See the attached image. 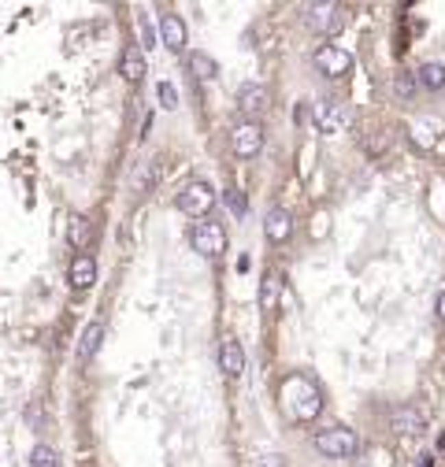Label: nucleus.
Instances as JSON below:
<instances>
[{
  "label": "nucleus",
  "instance_id": "1",
  "mask_svg": "<svg viewBox=\"0 0 445 467\" xmlns=\"http://www.w3.org/2000/svg\"><path fill=\"white\" fill-rule=\"evenodd\" d=\"M282 405L293 419H315L323 408L320 400V390L312 386L308 379H301V374H293V379L282 382Z\"/></svg>",
  "mask_w": 445,
  "mask_h": 467
},
{
  "label": "nucleus",
  "instance_id": "2",
  "mask_svg": "<svg viewBox=\"0 0 445 467\" xmlns=\"http://www.w3.org/2000/svg\"><path fill=\"white\" fill-rule=\"evenodd\" d=\"M315 448H320L323 456H330V460H345V456H352L360 448V442L349 427H326L315 434Z\"/></svg>",
  "mask_w": 445,
  "mask_h": 467
},
{
  "label": "nucleus",
  "instance_id": "3",
  "mask_svg": "<svg viewBox=\"0 0 445 467\" xmlns=\"http://www.w3.org/2000/svg\"><path fill=\"white\" fill-rule=\"evenodd\" d=\"M315 126H320L323 134H341V130H349V123H352V112H349V104L345 100H320L315 104Z\"/></svg>",
  "mask_w": 445,
  "mask_h": 467
},
{
  "label": "nucleus",
  "instance_id": "4",
  "mask_svg": "<svg viewBox=\"0 0 445 467\" xmlns=\"http://www.w3.org/2000/svg\"><path fill=\"white\" fill-rule=\"evenodd\" d=\"M312 63L320 67V75H326V78H345L352 71V52L341 49V45H320V49H315V56H312Z\"/></svg>",
  "mask_w": 445,
  "mask_h": 467
},
{
  "label": "nucleus",
  "instance_id": "5",
  "mask_svg": "<svg viewBox=\"0 0 445 467\" xmlns=\"http://www.w3.org/2000/svg\"><path fill=\"white\" fill-rule=\"evenodd\" d=\"M189 241H193V249L204 252V256H223L226 252V230L219 223H212V219H208V223H197Z\"/></svg>",
  "mask_w": 445,
  "mask_h": 467
},
{
  "label": "nucleus",
  "instance_id": "6",
  "mask_svg": "<svg viewBox=\"0 0 445 467\" xmlns=\"http://www.w3.org/2000/svg\"><path fill=\"white\" fill-rule=\"evenodd\" d=\"M212 200H215V193H212L208 182H189L182 193H178V208H182L186 215H204L208 208H212Z\"/></svg>",
  "mask_w": 445,
  "mask_h": 467
},
{
  "label": "nucleus",
  "instance_id": "7",
  "mask_svg": "<svg viewBox=\"0 0 445 467\" xmlns=\"http://www.w3.org/2000/svg\"><path fill=\"white\" fill-rule=\"evenodd\" d=\"M341 23H345V15H341V8H334V4H312L308 8V26H312L315 34H334V30H341Z\"/></svg>",
  "mask_w": 445,
  "mask_h": 467
},
{
  "label": "nucleus",
  "instance_id": "8",
  "mask_svg": "<svg viewBox=\"0 0 445 467\" xmlns=\"http://www.w3.org/2000/svg\"><path fill=\"white\" fill-rule=\"evenodd\" d=\"M263 149V130H260V123H238L234 126V152L238 156H256Z\"/></svg>",
  "mask_w": 445,
  "mask_h": 467
},
{
  "label": "nucleus",
  "instance_id": "9",
  "mask_svg": "<svg viewBox=\"0 0 445 467\" xmlns=\"http://www.w3.org/2000/svg\"><path fill=\"white\" fill-rule=\"evenodd\" d=\"M219 368H223L226 379H238V374L245 371V352H241L238 337H226V342H223V349H219Z\"/></svg>",
  "mask_w": 445,
  "mask_h": 467
},
{
  "label": "nucleus",
  "instance_id": "10",
  "mask_svg": "<svg viewBox=\"0 0 445 467\" xmlns=\"http://www.w3.org/2000/svg\"><path fill=\"white\" fill-rule=\"evenodd\" d=\"M93 278H97V263H93V256H75V263H71V289L75 293H86L89 286H93Z\"/></svg>",
  "mask_w": 445,
  "mask_h": 467
},
{
  "label": "nucleus",
  "instance_id": "11",
  "mask_svg": "<svg viewBox=\"0 0 445 467\" xmlns=\"http://www.w3.org/2000/svg\"><path fill=\"white\" fill-rule=\"evenodd\" d=\"M289 230H293V219H289L286 208H271L267 212V223H263V234H267V241H275V245H282Z\"/></svg>",
  "mask_w": 445,
  "mask_h": 467
},
{
  "label": "nucleus",
  "instance_id": "12",
  "mask_svg": "<svg viewBox=\"0 0 445 467\" xmlns=\"http://www.w3.org/2000/svg\"><path fill=\"white\" fill-rule=\"evenodd\" d=\"M238 108L245 115H260L263 108H267V89L256 86V82H249V86L238 89Z\"/></svg>",
  "mask_w": 445,
  "mask_h": 467
},
{
  "label": "nucleus",
  "instance_id": "13",
  "mask_svg": "<svg viewBox=\"0 0 445 467\" xmlns=\"http://www.w3.org/2000/svg\"><path fill=\"white\" fill-rule=\"evenodd\" d=\"M416 82H420L423 89H431V93L445 89V63H438V60L420 63V71H416Z\"/></svg>",
  "mask_w": 445,
  "mask_h": 467
},
{
  "label": "nucleus",
  "instance_id": "14",
  "mask_svg": "<svg viewBox=\"0 0 445 467\" xmlns=\"http://www.w3.org/2000/svg\"><path fill=\"white\" fill-rule=\"evenodd\" d=\"M160 34H163V45H167V49H175V52L186 49V23L178 19V15H163Z\"/></svg>",
  "mask_w": 445,
  "mask_h": 467
},
{
  "label": "nucleus",
  "instance_id": "15",
  "mask_svg": "<svg viewBox=\"0 0 445 467\" xmlns=\"http://www.w3.org/2000/svg\"><path fill=\"white\" fill-rule=\"evenodd\" d=\"M389 427H394L397 434H420L426 423H423V416L416 408H397L394 416H389Z\"/></svg>",
  "mask_w": 445,
  "mask_h": 467
},
{
  "label": "nucleus",
  "instance_id": "16",
  "mask_svg": "<svg viewBox=\"0 0 445 467\" xmlns=\"http://www.w3.org/2000/svg\"><path fill=\"white\" fill-rule=\"evenodd\" d=\"M101 337H104V326L101 323H89L86 331H82V342H78V356H82V360H89V356L101 349Z\"/></svg>",
  "mask_w": 445,
  "mask_h": 467
},
{
  "label": "nucleus",
  "instance_id": "17",
  "mask_svg": "<svg viewBox=\"0 0 445 467\" xmlns=\"http://www.w3.org/2000/svg\"><path fill=\"white\" fill-rule=\"evenodd\" d=\"M119 71H123V78L126 82H138L145 75V60H141V52L138 49H126L123 52V60H119Z\"/></svg>",
  "mask_w": 445,
  "mask_h": 467
},
{
  "label": "nucleus",
  "instance_id": "18",
  "mask_svg": "<svg viewBox=\"0 0 445 467\" xmlns=\"http://www.w3.org/2000/svg\"><path fill=\"white\" fill-rule=\"evenodd\" d=\"M278 289H282V278H278V271H267V278H263V289H260L263 311H275V308H278Z\"/></svg>",
  "mask_w": 445,
  "mask_h": 467
},
{
  "label": "nucleus",
  "instance_id": "19",
  "mask_svg": "<svg viewBox=\"0 0 445 467\" xmlns=\"http://www.w3.org/2000/svg\"><path fill=\"white\" fill-rule=\"evenodd\" d=\"M67 237H71V245H75V249H86V245H89V223L82 215H71Z\"/></svg>",
  "mask_w": 445,
  "mask_h": 467
},
{
  "label": "nucleus",
  "instance_id": "20",
  "mask_svg": "<svg viewBox=\"0 0 445 467\" xmlns=\"http://www.w3.org/2000/svg\"><path fill=\"white\" fill-rule=\"evenodd\" d=\"M189 67H193V75L201 78V82L215 75V60H208L204 52H193V56H189Z\"/></svg>",
  "mask_w": 445,
  "mask_h": 467
},
{
  "label": "nucleus",
  "instance_id": "21",
  "mask_svg": "<svg viewBox=\"0 0 445 467\" xmlns=\"http://www.w3.org/2000/svg\"><path fill=\"white\" fill-rule=\"evenodd\" d=\"M30 467H56V456H52V448H49V445H38V448H34Z\"/></svg>",
  "mask_w": 445,
  "mask_h": 467
},
{
  "label": "nucleus",
  "instance_id": "22",
  "mask_svg": "<svg viewBox=\"0 0 445 467\" xmlns=\"http://www.w3.org/2000/svg\"><path fill=\"white\" fill-rule=\"evenodd\" d=\"M156 93H160V104H163V108H178V89L171 86V82H160Z\"/></svg>",
  "mask_w": 445,
  "mask_h": 467
},
{
  "label": "nucleus",
  "instance_id": "23",
  "mask_svg": "<svg viewBox=\"0 0 445 467\" xmlns=\"http://www.w3.org/2000/svg\"><path fill=\"white\" fill-rule=\"evenodd\" d=\"M226 208H230L234 215H245V197H241V189H226Z\"/></svg>",
  "mask_w": 445,
  "mask_h": 467
},
{
  "label": "nucleus",
  "instance_id": "24",
  "mask_svg": "<svg viewBox=\"0 0 445 467\" xmlns=\"http://www.w3.org/2000/svg\"><path fill=\"white\" fill-rule=\"evenodd\" d=\"M138 30H141V41L149 45V49H152V41H156V30H152V23L145 19V15H141V19H138Z\"/></svg>",
  "mask_w": 445,
  "mask_h": 467
},
{
  "label": "nucleus",
  "instance_id": "25",
  "mask_svg": "<svg viewBox=\"0 0 445 467\" xmlns=\"http://www.w3.org/2000/svg\"><path fill=\"white\" fill-rule=\"evenodd\" d=\"M397 93H412V78H408V75L397 78Z\"/></svg>",
  "mask_w": 445,
  "mask_h": 467
},
{
  "label": "nucleus",
  "instance_id": "26",
  "mask_svg": "<svg viewBox=\"0 0 445 467\" xmlns=\"http://www.w3.org/2000/svg\"><path fill=\"white\" fill-rule=\"evenodd\" d=\"M263 467H282V456H267V460H263Z\"/></svg>",
  "mask_w": 445,
  "mask_h": 467
},
{
  "label": "nucleus",
  "instance_id": "27",
  "mask_svg": "<svg viewBox=\"0 0 445 467\" xmlns=\"http://www.w3.org/2000/svg\"><path fill=\"white\" fill-rule=\"evenodd\" d=\"M438 315H442V319H445V289H442V293H438Z\"/></svg>",
  "mask_w": 445,
  "mask_h": 467
},
{
  "label": "nucleus",
  "instance_id": "28",
  "mask_svg": "<svg viewBox=\"0 0 445 467\" xmlns=\"http://www.w3.org/2000/svg\"><path fill=\"white\" fill-rule=\"evenodd\" d=\"M442 448H445V434H442Z\"/></svg>",
  "mask_w": 445,
  "mask_h": 467
},
{
  "label": "nucleus",
  "instance_id": "29",
  "mask_svg": "<svg viewBox=\"0 0 445 467\" xmlns=\"http://www.w3.org/2000/svg\"><path fill=\"white\" fill-rule=\"evenodd\" d=\"M431 467H445V464H431Z\"/></svg>",
  "mask_w": 445,
  "mask_h": 467
}]
</instances>
